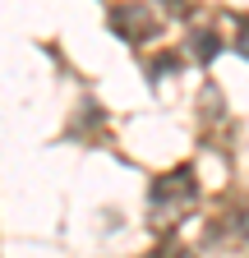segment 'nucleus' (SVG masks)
Here are the masks:
<instances>
[{"instance_id": "1", "label": "nucleus", "mask_w": 249, "mask_h": 258, "mask_svg": "<svg viewBox=\"0 0 249 258\" xmlns=\"http://www.w3.org/2000/svg\"><path fill=\"white\" fill-rule=\"evenodd\" d=\"M240 51H249V32H244V37H240Z\"/></svg>"}]
</instances>
